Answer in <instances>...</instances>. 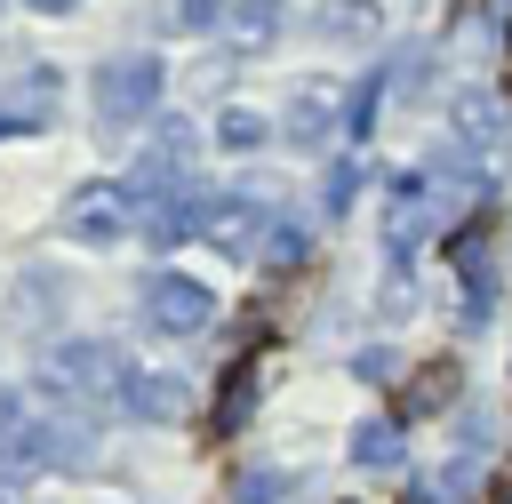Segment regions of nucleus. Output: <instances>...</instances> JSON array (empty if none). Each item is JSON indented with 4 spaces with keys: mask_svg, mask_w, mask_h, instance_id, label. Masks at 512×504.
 Masks as SVG:
<instances>
[{
    "mask_svg": "<svg viewBox=\"0 0 512 504\" xmlns=\"http://www.w3.org/2000/svg\"><path fill=\"white\" fill-rule=\"evenodd\" d=\"M56 400H104V408H120V384H128V360L112 352V344H56L48 352V376H40Z\"/></svg>",
    "mask_w": 512,
    "mask_h": 504,
    "instance_id": "1",
    "label": "nucleus"
},
{
    "mask_svg": "<svg viewBox=\"0 0 512 504\" xmlns=\"http://www.w3.org/2000/svg\"><path fill=\"white\" fill-rule=\"evenodd\" d=\"M160 96V64L152 56H104L96 64V120L104 128H136Z\"/></svg>",
    "mask_w": 512,
    "mask_h": 504,
    "instance_id": "2",
    "label": "nucleus"
},
{
    "mask_svg": "<svg viewBox=\"0 0 512 504\" xmlns=\"http://www.w3.org/2000/svg\"><path fill=\"white\" fill-rule=\"evenodd\" d=\"M128 224H136V200H128V184H112V176H88V184L64 200V240L112 248V240H128Z\"/></svg>",
    "mask_w": 512,
    "mask_h": 504,
    "instance_id": "3",
    "label": "nucleus"
},
{
    "mask_svg": "<svg viewBox=\"0 0 512 504\" xmlns=\"http://www.w3.org/2000/svg\"><path fill=\"white\" fill-rule=\"evenodd\" d=\"M144 320L160 336H200L216 320V296L200 280H184V272H160V280H144Z\"/></svg>",
    "mask_w": 512,
    "mask_h": 504,
    "instance_id": "4",
    "label": "nucleus"
},
{
    "mask_svg": "<svg viewBox=\"0 0 512 504\" xmlns=\"http://www.w3.org/2000/svg\"><path fill=\"white\" fill-rule=\"evenodd\" d=\"M40 464H48V424L16 392H0V472H40Z\"/></svg>",
    "mask_w": 512,
    "mask_h": 504,
    "instance_id": "5",
    "label": "nucleus"
},
{
    "mask_svg": "<svg viewBox=\"0 0 512 504\" xmlns=\"http://www.w3.org/2000/svg\"><path fill=\"white\" fill-rule=\"evenodd\" d=\"M200 240H208V248H224V256H248V248H264V240H272V224H264V208H256V200H216Z\"/></svg>",
    "mask_w": 512,
    "mask_h": 504,
    "instance_id": "6",
    "label": "nucleus"
},
{
    "mask_svg": "<svg viewBox=\"0 0 512 504\" xmlns=\"http://www.w3.org/2000/svg\"><path fill=\"white\" fill-rule=\"evenodd\" d=\"M456 272H464V328H480L488 304H496V248L480 232H464L456 240Z\"/></svg>",
    "mask_w": 512,
    "mask_h": 504,
    "instance_id": "7",
    "label": "nucleus"
},
{
    "mask_svg": "<svg viewBox=\"0 0 512 504\" xmlns=\"http://www.w3.org/2000/svg\"><path fill=\"white\" fill-rule=\"evenodd\" d=\"M120 408H128V416H144V424H168V416H184V384L128 368V384H120Z\"/></svg>",
    "mask_w": 512,
    "mask_h": 504,
    "instance_id": "8",
    "label": "nucleus"
},
{
    "mask_svg": "<svg viewBox=\"0 0 512 504\" xmlns=\"http://www.w3.org/2000/svg\"><path fill=\"white\" fill-rule=\"evenodd\" d=\"M256 392H264V360H232L224 368V392H216V432H240L248 408H256Z\"/></svg>",
    "mask_w": 512,
    "mask_h": 504,
    "instance_id": "9",
    "label": "nucleus"
},
{
    "mask_svg": "<svg viewBox=\"0 0 512 504\" xmlns=\"http://www.w3.org/2000/svg\"><path fill=\"white\" fill-rule=\"evenodd\" d=\"M40 424H48V464H72V472H80V464L96 456V424H88L80 408H48Z\"/></svg>",
    "mask_w": 512,
    "mask_h": 504,
    "instance_id": "10",
    "label": "nucleus"
},
{
    "mask_svg": "<svg viewBox=\"0 0 512 504\" xmlns=\"http://www.w3.org/2000/svg\"><path fill=\"white\" fill-rule=\"evenodd\" d=\"M312 32L320 40H376L384 16H376V0H320L312 8Z\"/></svg>",
    "mask_w": 512,
    "mask_h": 504,
    "instance_id": "11",
    "label": "nucleus"
},
{
    "mask_svg": "<svg viewBox=\"0 0 512 504\" xmlns=\"http://www.w3.org/2000/svg\"><path fill=\"white\" fill-rule=\"evenodd\" d=\"M400 448H408V440H400V424H392V416L352 424V464H360V472H392V464H400Z\"/></svg>",
    "mask_w": 512,
    "mask_h": 504,
    "instance_id": "12",
    "label": "nucleus"
},
{
    "mask_svg": "<svg viewBox=\"0 0 512 504\" xmlns=\"http://www.w3.org/2000/svg\"><path fill=\"white\" fill-rule=\"evenodd\" d=\"M456 136H464V144H496V96H488V88L456 96Z\"/></svg>",
    "mask_w": 512,
    "mask_h": 504,
    "instance_id": "13",
    "label": "nucleus"
},
{
    "mask_svg": "<svg viewBox=\"0 0 512 504\" xmlns=\"http://www.w3.org/2000/svg\"><path fill=\"white\" fill-rule=\"evenodd\" d=\"M448 400H456V368H448V360H432V368L408 384V416H432V408H448Z\"/></svg>",
    "mask_w": 512,
    "mask_h": 504,
    "instance_id": "14",
    "label": "nucleus"
},
{
    "mask_svg": "<svg viewBox=\"0 0 512 504\" xmlns=\"http://www.w3.org/2000/svg\"><path fill=\"white\" fill-rule=\"evenodd\" d=\"M384 96H392V80H384V72H368V80H360V88L344 96V128H352V136H368V128H376V104H384Z\"/></svg>",
    "mask_w": 512,
    "mask_h": 504,
    "instance_id": "15",
    "label": "nucleus"
},
{
    "mask_svg": "<svg viewBox=\"0 0 512 504\" xmlns=\"http://www.w3.org/2000/svg\"><path fill=\"white\" fill-rule=\"evenodd\" d=\"M320 128H328V96L296 88V96H288V136H296V144H320Z\"/></svg>",
    "mask_w": 512,
    "mask_h": 504,
    "instance_id": "16",
    "label": "nucleus"
},
{
    "mask_svg": "<svg viewBox=\"0 0 512 504\" xmlns=\"http://www.w3.org/2000/svg\"><path fill=\"white\" fill-rule=\"evenodd\" d=\"M16 296H24V304H16V320H24V328H48V312H56V280H48V272H24V280H16Z\"/></svg>",
    "mask_w": 512,
    "mask_h": 504,
    "instance_id": "17",
    "label": "nucleus"
},
{
    "mask_svg": "<svg viewBox=\"0 0 512 504\" xmlns=\"http://www.w3.org/2000/svg\"><path fill=\"white\" fill-rule=\"evenodd\" d=\"M224 24H232V40H272L280 32V0H240Z\"/></svg>",
    "mask_w": 512,
    "mask_h": 504,
    "instance_id": "18",
    "label": "nucleus"
},
{
    "mask_svg": "<svg viewBox=\"0 0 512 504\" xmlns=\"http://www.w3.org/2000/svg\"><path fill=\"white\" fill-rule=\"evenodd\" d=\"M456 448L480 464V456L496 448V408H464V424H456Z\"/></svg>",
    "mask_w": 512,
    "mask_h": 504,
    "instance_id": "19",
    "label": "nucleus"
},
{
    "mask_svg": "<svg viewBox=\"0 0 512 504\" xmlns=\"http://www.w3.org/2000/svg\"><path fill=\"white\" fill-rule=\"evenodd\" d=\"M280 488H288V480H280V472H240V480H232V496H224V504H280Z\"/></svg>",
    "mask_w": 512,
    "mask_h": 504,
    "instance_id": "20",
    "label": "nucleus"
},
{
    "mask_svg": "<svg viewBox=\"0 0 512 504\" xmlns=\"http://www.w3.org/2000/svg\"><path fill=\"white\" fill-rule=\"evenodd\" d=\"M424 64H432V56H424V48H416V40H408V48H400V56H392V64H384V80H392V96H408V88H416V80H424Z\"/></svg>",
    "mask_w": 512,
    "mask_h": 504,
    "instance_id": "21",
    "label": "nucleus"
},
{
    "mask_svg": "<svg viewBox=\"0 0 512 504\" xmlns=\"http://www.w3.org/2000/svg\"><path fill=\"white\" fill-rule=\"evenodd\" d=\"M216 136H224V152H256V144H264V120H256V112H224Z\"/></svg>",
    "mask_w": 512,
    "mask_h": 504,
    "instance_id": "22",
    "label": "nucleus"
},
{
    "mask_svg": "<svg viewBox=\"0 0 512 504\" xmlns=\"http://www.w3.org/2000/svg\"><path fill=\"white\" fill-rule=\"evenodd\" d=\"M352 376H360V384H392V376H400V352H392V344H368V352L352 360Z\"/></svg>",
    "mask_w": 512,
    "mask_h": 504,
    "instance_id": "23",
    "label": "nucleus"
},
{
    "mask_svg": "<svg viewBox=\"0 0 512 504\" xmlns=\"http://www.w3.org/2000/svg\"><path fill=\"white\" fill-rule=\"evenodd\" d=\"M296 256H304V224H288V216H280V224H272V240H264V264H296Z\"/></svg>",
    "mask_w": 512,
    "mask_h": 504,
    "instance_id": "24",
    "label": "nucleus"
},
{
    "mask_svg": "<svg viewBox=\"0 0 512 504\" xmlns=\"http://www.w3.org/2000/svg\"><path fill=\"white\" fill-rule=\"evenodd\" d=\"M352 192H360V168H352V160H336V168H328V216H336V208H352Z\"/></svg>",
    "mask_w": 512,
    "mask_h": 504,
    "instance_id": "25",
    "label": "nucleus"
},
{
    "mask_svg": "<svg viewBox=\"0 0 512 504\" xmlns=\"http://www.w3.org/2000/svg\"><path fill=\"white\" fill-rule=\"evenodd\" d=\"M176 16L200 32V24H216V16H224V0H176Z\"/></svg>",
    "mask_w": 512,
    "mask_h": 504,
    "instance_id": "26",
    "label": "nucleus"
},
{
    "mask_svg": "<svg viewBox=\"0 0 512 504\" xmlns=\"http://www.w3.org/2000/svg\"><path fill=\"white\" fill-rule=\"evenodd\" d=\"M32 8H48V16H64V8H72V0H32Z\"/></svg>",
    "mask_w": 512,
    "mask_h": 504,
    "instance_id": "27",
    "label": "nucleus"
},
{
    "mask_svg": "<svg viewBox=\"0 0 512 504\" xmlns=\"http://www.w3.org/2000/svg\"><path fill=\"white\" fill-rule=\"evenodd\" d=\"M360 504H376V496H360Z\"/></svg>",
    "mask_w": 512,
    "mask_h": 504,
    "instance_id": "28",
    "label": "nucleus"
},
{
    "mask_svg": "<svg viewBox=\"0 0 512 504\" xmlns=\"http://www.w3.org/2000/svg\"><path fill=\"white\" fill-rule=\"evenodd\" d=\"M0 504H8V488H0Z\"/></svg>",
    "mask_w": 512,
    "mask_h": 504,
    "instance_id": "29",
    "label": "nucleus"
},
{
    "mask_svg": "<svg viewBox=\"0 0 512 504\" xmlns=\"http://www.w3.org/2000/svg\"><path fill=\"white\" fill-rule=\"evenodd\" d=\"M504 8H512V0H504Z\"/></svg>",
    "mask_w": 512,
    "mask_h": 504,
    "instance_id": "30",
    "label": "nucleus"
}]
</instances>
